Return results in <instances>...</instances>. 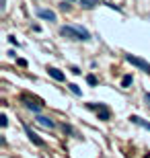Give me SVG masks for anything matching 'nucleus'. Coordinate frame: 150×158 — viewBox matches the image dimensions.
<instances>
[{"label": "nucleus", "mask_w": 150, "mask_h": 158, "mask_svg": "<svg viewBox=\"0 0 150 158\" xmlns=\"http://www.w3.org/2000/svg\"><path fill=\"white\" fill-rule=\"evenodd\" d=\"M62 129H64V131H66V133H74V129H72V127H70V125H66V123H64V125H62Z\"/></svg>", "instance_id": "obj_15"}, {"label": "nucleus", "mask_w": 150, "mask_h": 158, "mask_svg": "<svg viewBox=\"0 0 150 158\" xmlns=\"http://www.w3.org/2000/svg\"><path fill=\"white\" fill-rule=\"evenodd\" d=\"M25 133L29 136V140H31L35 146H45V142H43V140H41V138H39V136H37V133H35V131H33L29 125H25Z\"/></svg>", "instance_id": "obj_3"}, {"label": "nucleus", "mask_w": 150, "mask_h": 158, "mask_svg": "<svg viewBox=\"0 0 150 158\" xmlns=\"http://www.w3.org/2000/svg\"><path fill=\"white\" fill-rule=\"evenodd\" d=\"M144 99H146V103H148V107H150V92H146V97H144Z\"/></svg>", "instance_id": "obj_17"}, {"label": "nucleus", "mask_w": 150, "mask_h": 158, "mask_svg": "<svg viewBox=\"0 0 150 158\" xmlns=\"http://www.w3.org/2000/svg\"><path fill=\"white\" fill-rule=\"evenodd\" d=\"M60 33L64 37H70V39H76V41H89L91 39V33L84 27H80V25H64L60 29Z\"/></svg>", "instance_id": "obj_1"}, {"label": "nucleus", "mask_w": 150, "mask_h": 158, "mask_svg": "<svg viewBox=\"0 0 150 158\" xmlns=\"http://www.w3.org/2000/svg\"><path fill=\"white\" fill-rule=\"evenodd\" d=\"M48 74H50L53 80H60V82H62V80H66L64 72H62V70H58V68H48Z\"/></svg>", "instance_id": "obj_8"}, {"label": "nucleus", "mask_w": 150, "mask_h": 158, "mask_svg": "<svg viewBox=\"0 0 150 158\" xmlns=\"http://www.w3.org/2000/svg\"><path fill=\"white\" fill-rule=\"evenodd\" d=\"M125 60H128L132 66H136V68L144 70L146 74H150V64L146 62V60H142V58H136V56H132V53H125Z\"/></svg>", "instance_id": "obj_2"}, {"label": "nucleus", "mask_w": 150, "mask_h": 158, "mask_svg": "<svg viewBox=\"0 0 150 158\" xmlns=\"http://www.w3.org/2000/svg\"><path fill=\"white\" fill-rule=\"evenodd\" d=\"M8 41H10V43H12V45H17V47H19V41L14 39V37H8Z\"/></svg>", "instance_id": "obj_16"}, {"label": "nucleus", "mask_w": 150, "mask_h": 158, "mask_svg": "<svg viewBox=\"0 0 150 158\" xmlns=\"http://www.w3.org/2000/svg\"><path fill=\"white\" fill-rule=\"evenodd\" d=\"M87 82H89L91 86H97V84H99V80H97V76H93V74H89V76H87Z\"/></svg>", "instance_id": "obj_13"}, {"label": "nucleus", "mask_w": 150, "mask_h": 158, "mask_svg": "<svg viewBox=\"0 0 150 158\" xmlns=\"http://www.w3.org/2000/svg\"><path fill=\"white\" fill-rule=\"evenodd\" d=\"M23 103H25V107H27V109H31L33 113H39V111H41V105L33 103V101H31L29 97H23Z\"/></svg>", "instance_id": "obj_6"}, {"label": "nucleus", "mask_w": 150, "mask_h": 158, "mask_svg": "<svg viewBox=\"0 0 150 158\" xmlns=\"http://www.w3.org/2000/svg\"><path fill=\"white\" fill-rule=\"evenodd\" d=\"M35 121H37L39 125L48 127V129H53V127H56V123H53V121H51L50 117H43V115H37V119H35Z\"/></svg>", "instance_id": "obj_7"}, {"label": "nucleus", "mask_w": 150, "mask_h": 158, "mask_svg": "<svg viewBox=\"0 0 150 158\" xmlns=\"http://www.w3.org/2000/svg\"><path fill=\"white\" fill-rule=\"evenodd\" d=\"M80 4H82V8L91 10V8H95L97 4H103V2H99V0H80Z\"/></svg>", "instance_id": "obj_9"}, {"label": "nucleus", "mask_w": 150, "mask_h": 158, "mask_svg": "<svg viewBox=\"0 0 150 158\" xmlns=\"http://www.w3.org/2000/svg\"><path fill=\"white\" fill-rule=\"evenodd\" d=\"M37 17H39V19H45V21H50V23L58 19V17H56V12L50 10V8H39V10H37Z\"/></svg>", "instance_id": "obj_4"}, {"label": "nucleus", "mask_w": 150, "mask_h": 158, "mask_svg": "<svg viewBox=\"0 0 150 158\" xmlns=\"http://www.w3.org/2000/svg\"><path fill=\"white\" fill-rule=\"evenodd\" d=\"M0 125H2V127H6V125H8V119H6V115H4V113L0 115Z\"/></svg>", "instance_id": "obj_14"}, {"label": "nucleus", "mask_w": 150, "mask_h": 158, "mask_svg": "<svg viewBox=\"0 0 150 158\" xmlns=\"http://www.w3.org/2000/svg\"><path fill=\"white\" fill-rule=\"evenodd\" d=\"M97 113H99L101 121H109V119H111V111H109V109H101V111H97Z\"/></svg>", "instance_id": "obj_10"}, {"label": "nucleus", "mask_w": 150, "mask_h": 158, "mask_svg": "<svg viewBox=\"0 0 150 158\" xmlns=\"http://www.w3.org/2000/svg\"><path fill=\"white\" fill-rule=\"evenodd\" d=\"M130 121H132V123H136V125H140V127H144V129H148V131H150V121L142 119L140 115H132V117H130Z\"/></svg>", "instance_id": "obj_5"}, {"label": "nucleus", "mask_w": 150, "mask_h": 158, "mask_svg": "<svg viewBox=\"0 0 150 158\" xmlns=\"http://www.w3.org/2000/svg\"><path fill=\"white\" fill-rule=\"evenodd\" d=\"M132 82H134L132 74H125V76L121 78V86H123V88H130V86H132Z\"/></svg>", "instance_id": "obj_11"}, {"label": "nucleus", "mask_w": 150, "mask_h": 158, "mask_svg": "<svg viewBox=\"0 0 150 158\" xmlns=\"http://www.w3.org/2000/svg\"><path fill=\"white\" fill-rule=\"evenodd\" d=\"M68 88H70V90H72V92H74L76 97H82V90L78 88V84H74V82H70V84H68Z\"/></svg>", "instance_id": "obj_12"}]
</instances>
